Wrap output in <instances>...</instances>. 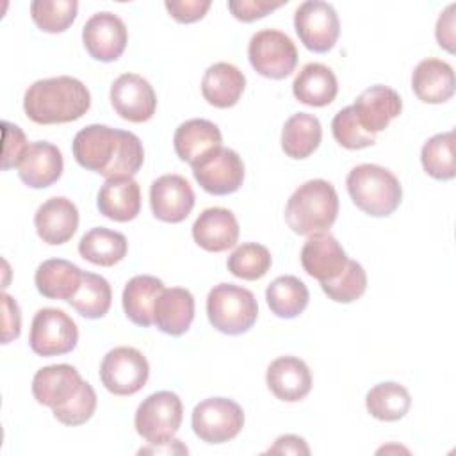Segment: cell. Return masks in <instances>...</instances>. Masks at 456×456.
Returning <instances> with one entry per match:
<instances>
[{
  "label": "cell",
  "mask_w": 456,
  "mask_h": 456,
  "mask_svg": "<svg viewBox=\"0 0 456 456\" xmlns=\"http://www.w3.org/2000/svg\"><path fill=\"white\" fill-rule=\"evenodd\" d=\"M71 150L78 166L105 178H134L144 162L141 139L128 130L107 125L84 126L75 135Z\"/></svg>",
  "instance_id": "1"
},
{
  "label": "cell",
  "mask_w": 456,
  "mask_h": 456,
  "mask_svg": "<svg viewBox=\"0 0 456 456\" xmlns=\"http://www.w3.org/2000/svg\"><path fill=\"white\" fill-rule=\"evenodd\" d=\"M91 107V93L75 77L61 75L36 80L23 96V110L37 125L80 119Z\"/></svg>",
  "instance_id": "2"
},
{
  "label": "cell",
  "mask_w": 456,
  "mask_h": 456,
  "mask_svg": "<svg viewBox=\"0 0 456 456\" xmlns=\"http://www.w3.org/2000/svg\"><path fill=\"white\" fill-rule=\"evenodd\" d=\"M338 214V194L335 187L322 180H308L299 185L287 201L285 221L297 235L328 232Z\"/></svg>",
  "instance_id": "3"
},
{
  "label": "cell",
  "mask_w": 456,
  "mask_h": 456,
  "mask_svg": "<svg viewBox=\"0 0 456 456\" xmlns=\"http://www.w3.org/2000/svg\"><path fill=\"white\" fill-rule=\"evenodd\" d=\"M353 203L372 217H387L401 203L403 187L397 176L378 164L354 166L346 178Z\"/></svg>",
  "instance_id": "4"
},
{
  "label": "cell",
  "mask_w": 456,
  "mask_h": 456,
  "mask_svg": "<svg viewBox=\"0 0 456 456\" xmlns=\"http://www.w3.org/2000/svg\"><path fill=\"white\" fill-rule=\"evenodd\" d=\"M207 315L217 331L240 335L256 322L258 305L251 290L233 283H219L207 296Z\"/></svg>",
  "instance_id": "5"
},
{
  "label": "cell",
  "mask_w": 456,
  "mask_h": 456,
  "mask_svg": "<svg viewBox=\"0 0 456 456\" xmlns=\"http://www.w3.org/2000/svg\"><path fill=\"white\" fill-rule=\"evenodd\" d=\"M183 419L180 397L171 390H160L148 395L135 411V431L148 444H164L173 440Z\"/></svg>",
  "instance_id": "6"
},
{
  "label": "cell",
  "mask_w": 456,
  "mask_h": 456,
  "mask_svg": "<svg viewBox=\"0 0 456 456\" xmlns=\"http://www.w3.org/2000/svg\"><path fill=\"white\" fill-rule=\"evenodd\" d=\"M248 57L253 69L273 80L289 77L297 64V50L292 39L274 28H264L249 39Z\"/></svg>",
  "instance_id": "7"
},
{
  "label": "cell",
  "mask_w": 456,
  "mask_h": 456,
  "mask_svg": "<svg viewBox=\"0 0 456 456\" xmlns=\"http://www.w3.org/2000/svg\"><path fill=\"white\" fill-rule=\"evenodd\" d=\"M150 363L146 356L130 346L110 349L100 363L102 385L114 395H134L148 381Z\"/></svg>",
  "instance_id": "8"
},
{
  "label": "cell",
  "mask_w": 456,
  "mask_h": 456,
  "mask_svg": "<svg viewBox=\"0 0 456 456\" xmlns=\"http://www.w3.org/2000/svg\"><path fill=\"white\" fill-rule=\"evenodd\" d=\"M192 431L207 444H224L235 438L244 426L242 408L226 397H208L192 410Z\"/></svg>",
  "instance_id": "9"
},
{
  "label": "cell",
  "mask_w": 456,
  "mask_h": 456,
  "mask_svg": "<svg viewBox=\"0 0 456 456\" xmlns=\"http://www.w3.org/2000/svg\"><path fill=\"white\" fill-rule=\"evenodd\" d=\"M78 342L75 321L59 308H41L30 326L28 344L39 356H59L71 353Z\"/></svg>",
  "instance_id": "10"
},
{
  "label": "cell",
  "mask_w": 456,
  "mask_h": 456,
  "mask_svg": "<svg viewBox=\"0 0 456 456\" xmlns=\"http://www.w3.org/2000/svg\"><path fill=\"white\" fill-rule=\"evenodd\" d=\"M294 28L305 48L315 53H326L338 39L340 21L331 4L308 0L294 12Z\"/></svg>",
  "instance_id": "11"
},
{
  "label": "cell",
  "mask_w": 456,
  "mask_h": 456,
  "mask_svg": "<svg viewBox=\"0 0 456 456\" xmlns=\"http://www.w3.org/2000/svg\"><path fill=\"white\" fill-rule=\"evenodd\" d=\"M200 187L216 196H226L240 189L244 182V162L232 148H217L192 166Z\"/></svg>",
  "instance_id": "12"
},
{
  "label": "cell",
  "mask_w": 456,
  "mask_h": 456,
  "mask_svg": "<svg viewBox=\"0 0 456 456\" xmlns=\"http://www.w3.org/2000/svg\"><path fill=\"white\" fill-rule=\"evenodd\" d=\"M82 41L94 61L112 62L123 55L128 43V32L119 16L102 11L86 21Z\"/></svg>",
  "instance_id": "13"
},
{
  "label": "cell",
  "mask_w": 456,
  "mask_h": 456,
  "mask_svg": "<svg viewBox=\"0 0 456 456\" xmlns=\"http://www.w3.org/2000/svg\"><path fill=\"white\" fill-rule=\"evenodd\" d=\"M110 103L119 118L130 123H144L157 110V94L141 75L123 73L110 86Z\"/></svg>",
  "instance_id": "14"
},
{
  "label": "cell",
  "mask_w": 456,
  "mask_h": 456,
  "mask_svg": "<svg viewBox=\"0 0 456 456\" xmlns=\"http://www.w3.org/2000/svg\"><path fill=\"white\" fill-rule=\"evenodd\" d=\"M150 207L164 223H182L194 207V191L180 175H162L150 187Z\"/></svg>",
  "instance_id": "15"
},
{
  "label": "cell",
  "mask_w": 456,
  "mask_h": 456,
  "mask_svg": "<svg viewBox=\"0 0 456 456\" xmlns=\"http://www.w3.org/2000/svg\"><path fill=\"white\" fill-rule=\"evenodd\" d=\"M347 255L330 232L308 235L301 249V265L308 276L321 283L335 280L347 264Z\"/></svg>",
  "instance_id": "16"
},
{
  "label": "cell",
  "mask_w": 456,
  "mask_h": 456,
  "mask_svg": "<svg viewBox=\"0 0 456 456\" xmlns=\"http://www.w3.org/2000/svg\"><path fill=\"white\" fill-rule=\"evenodd\" d=\"M351 107L360 125L367 132L378 134L401 114L403 100L395 89L378 84L365 89Z\"/></svg>",
  "instance_id": "17"
},
{
  "label": "cell",
  "mask_w": 456,
  "mask_h": 456,
  "mask_svg": "<svg viewBox=\"0 0 456 456\" xmlns=\"http://www.w3.org/2000/svg\"><path fill=\"white\" fill-rule=\"evenodd\" d=\"M34 224L43 242L50 246L64 244L78 228V208L71 200L53 196L39 205L34 214Z\"/></svg>",
  "instance_id": "18"
},
{
  "label": "cell",
  "mask_w": 456,
  "mask_h": 456,
  "mask_svg": "<svg viewBox=\"0 0 456 456\" xmlns=\"http://www.w3.org/2000/svg\"><path fill=\"white\" fill-rule=\"evenodd\" d=\"M192 239L205 251H226L239 240L237 217L232 210L223 207L205 208L192 224Z\"/></svg>",
  "instance_id": "19"
},
{
  "label": "cell",
  "mask_w": 456,
  "mask_h": 456,
  "mask_svg": "<svg viewBox=\"0 0 456 456\" xmlns=\"http://www.w3.org/2000/svg\"><path fill=\"white\" fill-rule=\"evenodd\" d=\"M271 394L285 403L305 399L312 390L308 365L297 356H280L271 362L265 374Z\"/></svg>",
  "instance_id": "20"
},
{
  "label": "cell",
  "mask_w": 456,
  "mask_h": 456,
  "mask_svg": "<svg viewBox=\"0 0 456 456\" xmlns=\"http://www.w3.org/2000/svg\"><path fill=\"white\" fill-rule=\"evenodd\" d=\"M82 383L84 379L73 365H46L34 374L32 394L39 404L50 406L53 410L68 403L80 390Z\"/></svg>",
  "instance_id": "21"
},
{
  "label": "cell",
  "mask_w": 456,
  "mask_h": 456,
  "mask_svg": "<svg viewBox=\"0 0 456 456\" xmlns=\"http://www.w3.org/2000/svg\"><path fill=\"white\" fill-rule=\"evenodd\" d=\"M62 167L61 150L48 141H36L25 150L18 166V175L30 189H45L61 178Z\"/></svg>",
  "instance_id": "22"
},
{
  "label": "cell",
  "mask_w": 456,
  "mask_h": 456,
  "mask_svg": "<svg viewBox=\"0 0 456 456\" xmlns=\"http://www.w3.org/2000/svg\"><path fill=\"white\" fill-rule=\"evenodd\" d=\"M221 130L216 123L201 118L187 119L183 121L173 137V146L180 160L191 164H198L201 159H205L214 150L221 148L223 144Z\"/></svg>",
  "instance_id": "23"
},
{
  "label": "cell",
  "mask_w": 456,
  "mask_h": 456,
  "mask_svg": "<svg viewBox=\"0 0 456 456\" xmlns=\"http://www.w3.org/2000/svg\"><path fill=\"white\" fill-rule=\"evenodd\" d=\"M96 205L100 214L105 217L126 223L137 217L141 210V189L139 183L130 176L107 178L98 191Z\"/></svg>",
  "instance_id": "24"
},
{
  "label": "cell",
  "mask_w": 456,
  "mask_h": 456,
  "mask_svg": "<svg viewBox=\"0 0 456 456\" xmlns=\"http://www.w3.org/2000/svg\"><path fill=\"white\" fill-rule=\"evenodd\" d=\"M194 319V297L187 289H164L155 301L153 324L166 335H183Z\"/></svg>",
  "instance_id": "25"
},
{
  "label": "cell",
  "mask_w": 456,
  "mask_h": 456,
  "mask_svg": "<svg viewBox=\"0 0 456 456\" xmlns=\"http://www.w3.org/2000/svg\"><path fill=\"white\" fill-rule=\"evenodd\" d=\"M411 89L424 103H444L454 94L452 66L442 59H424L411 73Z\"/></svg>",
  "instance_id": "26"
},
{
  "label": "cell",
  "mask_w": 456,
  "mask_h": 456,
  "mask_svg": "<svg viewBox=\"0 0 456 456\" xmlns=\"http://www.w3.org/2000/svg\"><path fill=\"white\" fill-rule=\"evenodd\" d=\"M244 87V73L230 62H216L208 66L201 78L203 98L217 109L233 107L240 100Z\"/></svg>",
  "instance_id": "27"
},
{
  "label": "cell",
  "mask_w": 456,
  "mask_h": 456,
  "mask_svg": "<svg viewBox=\"0 0 456 456\" xmlns=\"http://www.w3.org/2000/svg\"><path fill=\"white\" fill-rule=\"evenodd\" d=\"M82 274L84 271L78 265L64 258H48L37 265L34 283L41 296L69 301L80 287Z\"/></svg>",
  "instance_id": "28"
},
{
  "label": "cell",
  "mask_w": 456,
  "mask_h": 456,
  "mask_svg": "<svg viewBox=\"0 0 456 456\" xmlns=\"http://www.w3.org/2000/svg\"><path fill=\"white\" fill-rule=\"evenodd\" d=\"M292 93L296 100L305 105L324 107L337 98L338 82L328 66L321 62H308L296 75L292 82Z\"/></svg>",
  "instance_id": "29"
},
{
  "label": "cell",
  "mask_w": 456,
  "mask_h": 456,
  "mask_svg": "<svg viewBox=\"0 0 456 456\" xmlns=\"http://www.w3.org/2000/svg\"><path fill=\"white\" fill-rule=\"evenodd\" d=\"M162 280L150 274L134 276L123 289V310L125 315L137 326L148 328L153 324L155 301L164 290Z\"/></svg>",
  "instance_id": "30"
},
{
  "label": "cell",
  "mask_w": 456,
  "mask_h": 456,
  "mask_svg": "<svg viewBox=\"0 0 456 456\" xmlns=\"http://www.w3.org/2000/svg\"><path fill=\"white\" fill-rule=\"evenodd\" d=\"M321 139V121L314 114L296 112L283 125L281 150L290 159H306L319 148Z\"/></svg>",
  "instance_id": "31"
},
{
  "label": "cell",
  "mask_w": 456,
  "mask_h": 456,
  "mask_svg": "<svg viewBox=\"0 0 456 456\" xmlns=\"http://www.w3.org/2000/svg\"><path fill=\"white\" fill-rule=\"evenodd\" d=\"M126 237L116 230H109L103 226L91 228L78 242L80 256L102 267H110L121 262L126 256Z\"/></svg>",
  "instance_id": "32"
},
{
  "label": "cell",
  "mask_w": 456,
  "mask_h": 456,
  "mask_svg": "<svg viewBox=\"0 0 456 456\" xmlns=\"http://www.w3.org/2000/svg\"><path fill=\"white\" fill-rule=\"evenodd\" d=\"M308 297L310 294L306 285L292 274L278 276L269 283L265 290L267 305L271 312L280 319H294L303 314L308 305Z\"/></svg>",
  "instance_id": "33"
},
{
  "label": "cell",
  "mask_w": 456,
  "mask_h": 456,
  "mask_svg": "<svg viewBox=\"0 0 456 456\" xmlns=\"http://www.w3.org/2000/svg\"><path fill=\"white\" fill-rule=\"evenodd\" d=\"M365 406L374 419L395 422L408 413L411 406V397L410 392L401 383L383 381L374 385L367 392Z\"/></svg>",
  "instance_id": "34"
},
{
  "label": "cell",
  "mask_w": 456,
  "mask_h": 456,
  "mask_svg": "<svg viewBox=\"0 0 456 456\" xmlns=\"http://www.w3.org/2000/svg\"><path fill=\"white\" fill-rule=\"evenodd\" d=\"M112 301V290L109 281L94 273H84L82 281L75 296L68 301L82 317L100 319L103 317Z\"/></svg>",
  "instance_id": "35"
},
{
  "label": "cell",
  "mask_w": 456,
  "mask_h": 456,
  "mask_svg": "<svg viewBox=\"0 0 456 456\" xmlns=\"http://www.w3.org/2000/svg\"><path fill=\"white\" fill-rule=\"evenodd\" d=\"M424 171L435 180H452L454 166V130L442 132L428 139L420 150Z\"/></svg>",
  "instance_id": "36"
},
{
  "label": "cell",
  "mask_w": 456,
  "mask_h": 456,
  "mask_svg": "<svg viewBox=\"0 0 456 456\" xmlns=\"http://www.w3.org/2000/svg\"><path fill=\"white\" fill-rule=\"evenodd\" d=\"M271 264L273 258L269 249L258 242L240 244L232 251V255L226 260L228 271L233 276L248 281H255L265 276L267 271L271 269Z\"/></svg>",
  "instance_id": "37"
},
{
  "label": "cell",
  "mask_w": 456,
  "mask_h": 456,
  "mask_svg": "<svg viewBox=\"0 0 456 456\" xmlns=\"http://www.w3.org/2000/svg\"><path fill=\"white\" fill-rule=\"evenodd\" d=\"M77 11L78 4L75 0H34L30 4L32 21L48 34L68 30L77 18Z\"/></svg>",
  "instance_id": "38"
},
{
  "label": "cell",
  "mask_w": 456,
  "mask_h": 456,
  "mask_svg": "<svg viewBox=\"0 0 456 456\" xmlns=\"http://www.w3.org/2000/svg\"><path fill=\"white\" fill-rule=\"evenodd\" d=\"M322 292L335 303H353L363 296L367 289V274L362 264L347 260L344 271L331 281L321 283Z\"/></svg>",
  "instance_id": "39"
},
{
  "label": "cell",
  "mask_w": 456,
  "mask_h": 456,
  "mask_svg": "<svg viewBox=\"0 0 456 456\" xmlns=\"http://www.w3.org/2000/svg\"><path fill=\"white\" fill-rule=\"evenodd\" d=\"M331 132L335 141L347 150H363L376 142V134L367 132L360 125L353 107H344L335 114L331 121Z\"/></svg>",
  "instance_id": "40"
},
{
  "label": "cell",
  "mask_w": 456,
  "mask_h": 456,
  "mask_svg": "<svg viewBox=\"0 0 456 456\" xmlns=\"http://www.w3.org/2000/svg\"><path fill=\"white\" fill-rule=\"evenodd\" d=\"M96 403H98V399H96L94 388L87 381H84L80 390L68 403H64L59 408H53L52 411H53V417L61 424L80 426V424H86L93 417V413L96 410Z\"/></svg>",
  "instance_id": "41"
},
{
  "label": "cell",
  "mask_w": 456,
  "mask_h": 456,
  "mask_svg": "<svg viewBox=\"0 0 456 456\" xmlns=\"http://www.w3.org/2000/svg\"><path fill=\"white\" fill-rule=\"evenodd\" d=\"M4 126V153H2V169L18 167L20 160L28 148L27 137L23 130L18 125H12L9 121L2 123Z\"/></svg>",
  "instance_id": "42"
},
{
  "label": "cell",
  "mask_w": 456,
  "mask_h": 456,
  "mask_svg": "<svg viewBox=\"0 0 456 456\" xmlns=\"http://www.w3.org/2000/svg\"><path fill=\"white\" fill-rule=\"evenodd\" d=\"M285 2H267V0H235L228 2V9L235 20L251 23L281 7Z\"/></svg>",
  "instance_id": "43"
},
{
  "label": "cell",
  "mask_w": 456,
  "mask_h": 456,
  "mask_svg": "<svg viewBox=\"0 0 456 456\" xmlns=\"http://www.w3.org/2000/svg\"><path fill=\"white\" fill-rule=\"evenodd\" d=\"M167 12L178 23H194L210 9V0H166Z\"/></svg>",
  "instance_id": "44"
},
{
  "label": "cell",
  "mask_w": 456,
  "mask_h": 456,
  "mask_svg": "<svg viewBox=\"0 0 456 456\" xmlns=\"http://www.w3.org/2000/svg\"><path fill=\"white\" fill-rule=\"evenodd\" d=\"M2 308H4V328H2V342L9 344L11 340L20 337L21 331V314L18 303L9 296L2 294Z\"/></svg>",
  "instance_id": "45"
},
{
  "label": "cell",
  "mask_w": 456,
  "mask_h": 456,
  "mask_svg": "<svg viewBox=\"0 0 456 456\" xmlns=\"http://www.w3.org/2000/svg\"><path fill=\"white\" fill-rule=\"evenodd\" d=\"M454 9H456V4L447 5V9L440 12L436 28H435L438 45L449 53H454Z\"/></svg>",
  "instance_id": "46"
},
{
  "label": "cell",
  "mask_w": 456,
  "mask_h": 456,
  "mask_svg": "<svg viewBox=\"0 0 456 456\" xmlns=\"http://www.w3.org/2000/svg\"><path fill=\"white\" fill-rule=\"evenodd\" d=\"M269 454H310L306 442L296 435H281L276 438L274 445L267 449Z\"/></svg>",
  "instance_id": "47"
},
{
  "label": "cell",
  "mask_w": 456,
  "mask_h": 456,
  "mask_svg": "<svg viewBox=\"0 0 456 456\" xmlns=\"http://www.w3.org/2000/svg\"><path fill=\"white\" fill-rule=\"evenodd\" d=\"M141 454L142 452H153V454H159V452H167V454H187V447L180 444V440H169V442H164V444H150L148 447L141 449L139 451Z\"/></svg>",
  "instance_id": "48"
}]
</instances>
